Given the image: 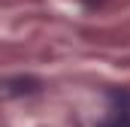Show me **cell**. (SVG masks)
I'll list each match as a JSON object with an SVG mask.
<instances>
[{"label":"cell","mask_w":130,"mask_h":127,"mask_svg":"<svg viewBox=\"0 0 130 127\" xmlns=\"http://www.w3.org/2000/svg\"><path fill=\"white\" fill-rule=\"evenodd\" d=\"M124 127H130V121H124Z\"/></svg>","instance_id":"obj_1"}]
</instances>
